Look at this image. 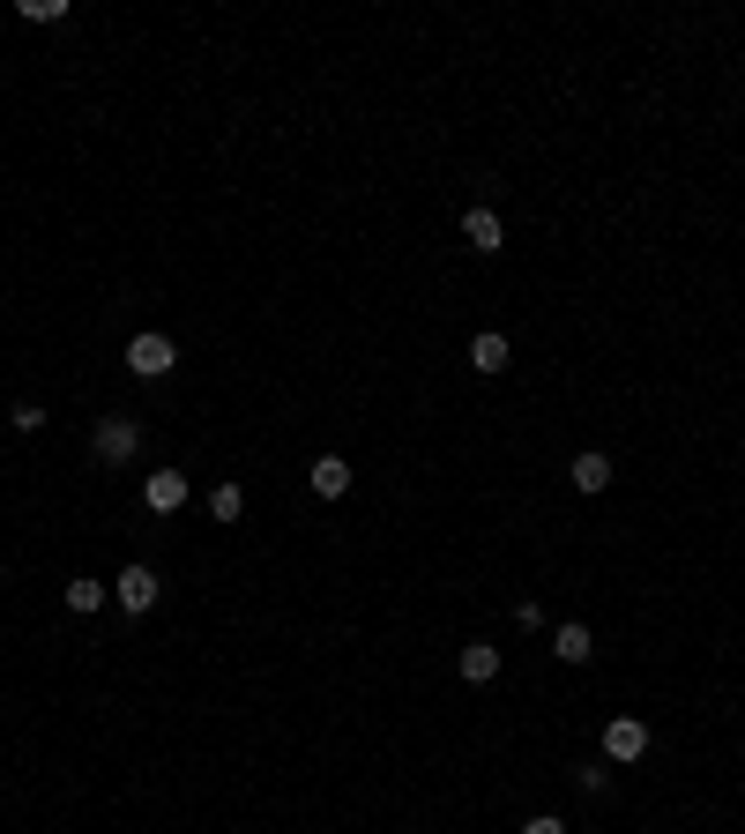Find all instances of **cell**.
Segmentation results:
<instances>
[{
    "label": "cell",
    "mask_w": 745,
    "mask_h": 834,
    "mask_svg": "<svg viewBox=\"0 0 745 834\" xmlns=\"http://www.w3.org/2000/svg\"><path fill=\"white\" fill-rule=\"evenodd\" d=\"M172 366H179L172 336H135V344H127V373H135V380H165Z\"/></svg>",
    "instance_id": "3957f363"
},
{
    "label": "cell",
    "mask_w": 745,
    "mask_h": 834,
    "mask_svg": "<svg viewBox=\"0 0 745 834\" xmlns=\"http://www.w3.org/2000/svg\"><path fill=\"white\" fill-rule=\"evenodd\" d=\"M470 366H477V373H507V336H499V328L470 336Z\"/></svg>",
    "instance_id": "9c48e42d"
},
{
    "label": "cell",
    "mask_w": 745,
    "mask_h": 834,
    "mask_svg": "<svg viewBox=\"0 0 745 834\" xmlns=\"http://www.w3.org/2000/svg\"><path fill=\"white\" fill-rule=\"evenodd\" d=\"M574 783L589 790V797H604V790H612V767H604V761H582V767H574Z\"/></svg>",
    "instance_id": "5bb4252c"
},
{
    "label": "cell",
    "mask_w": 745,
    "mask_h": 834,
    "mask_svg": "<svg viewBox=\"0 0 745 834\" xmlns=\"http://www.w3.org/2000/svg\"><path fill=\"white\" fill-rule=\"evenodd\" d=\"M314 492H321V499H344L350 492V463L344 455H321V463H314Z\"/></svg>",
    "instance_id": "30bf717a"
},
{
    "label": "cell",
    "mask_w": 745,
    "mask_h": 834,
    "mask_svg": "<svg viewBox=\"0 0 745 834\" xmlns=\"http://www.w3.org/2000/svg\"><path fill=\"white\" fill-rule=\"evenodd\" d=\"M552 648H559V663H589V626H559V634H552Z\"/></svg>",
    "instance_id": "7c38bea8"
},
{
    "label": "cell",
    "mask_w": 745,
    "mask_h": 834,
    "mask_svg": "<svg viewBox=\"0 0 745 834\" xmlns=\"http://www.w3.org/2000/svg\"><path fill=\"white\" fill-rule=\"evenodd\" d=\"M455 671H463L470 686H493V678H499V656H493V641H470V648L455 656Z\"/></svg>",
    "instance_id": "8992f818"
},
{
    "label": "cell",
    "mask_w": 745,
    "mask_h": 834,
    "mask_svg": "<svg viewBox=\"0 0 745 834\" xmlns=\"http://www.w3.org/2000/svg\"><path fill=\"white\" fill-rule=\"evenodd\" d=\"M463 239H470L477 254H499V246H507V231H499L493 209H470V217H463Z\"/></svg>",
    "instance_id": "ba28073f"
},
{
    "label": "cell",
    "mask_w": 745,
    "mask_h": 834,
    "mask_svg": "<svg viewBox=\"0 0 745 834\" xmlns=\"http://www.w3.org/2000/svg\"><path fill=\"white\" fill-rule=\"evenodd\" d=\"M157 596H165V589H157V574L127 559V566H120V582H112V604H120L127 618H142V612H157Z\"/></svg>",
    "instance_id": "7a4b0ae2"
},
{
    "label": "cell",
    "mask_w": 745,
    "mask_h": 834,
    "mask_svg": "<svg viewBox=\"0 0 745 834\" xmlns=\"http://www.w3.org/2000/svg\"><path fill=\"white\" fill-rule=\"evenodd\" d=\"M209 515H217V522H239V515H247V492H239V485H217V492H209Z\"/></svg>",
    "instance_id": "4fadbf2b"
},
{
    "label": "cell",
    "mask_w": 745,
    "mask_h": 834,
    "mask_svg": "<svg viewBox=\"0 0 745 834\" xmlns=\"http://www.w3.org/2000/svg\"><path fill=\"white\" fill-rule=\"evenodd\" d=\"M90 447H98V463H135L142 455V425L135 417H98V433H90Z\"/></svg>",
    "instance_id": "6da1fadb"
},
{
    "label": "cell",
    "mask_w": 745,
    "mask_h": 834,
    "mask_svg": "<svg viewBox=\"0 0 745 834\" xmlns=\"http://www.w3.org/2000/svg\"><path fill=\"white\" fill-rule=\"evenodd\" d=\"M142 499H149V515H172V507H187V469H157L142 485Z\"/></svg>",
    "instance_id": "5b68a950"
},
{
    "label": "cell",
    "mask_w": 745,
    "mask_h": 834,
    "mask_svg": "<svg viewBox=\"0 0 745 834\" xmlns=\"http://www.w3.org/2000/svg\"><path fill=\"white\" fill-rule=\"evenodd\" d=\"M567 477H574V492H589L596 499V492H612V455H574Z\"/></svg>",
    "instance_id": "52a82bcc"
},
{
    "label": "cell",
    "mask_w": 745,
    "mask_h": 834,
    "mask_svg": "<svg viewBox=\"0 0 745 834\" xmlns=\"http://www.w3.org/2000/svg\"><path fill=\"white\" fill-rule=\"evenodd\" d=\"M98 604H112V589H105V582H90V574H74V582H68V612L90 618Z\"/></svg>",
    "instance_id": "8fae6325"
},
{
    "label": "cell",
    "mask_w": 745,
    "mask_h": 834,
    "mask_svg": "<svg viewBox=\"0 0 745 834\" xmlns=\"http://www.w3.org/2000/svg\"><path fill=\"white\" fill-rule=\"evenodd\" d=\"M648 753V723L642 715H612V723H604V761H642Z\"/></svg>",
    "instance_id": "277c9868"
},
{
    "label": "cell",
    "mask_w": 745,
    "mask_h": 834,
    "mask_svg": "<svg viewBox=\"0 0 745 834\" xmlns=\"http://www.w3.org/2000/svg\"><path fill=\"white\" fill-rule=\"evenodd\" d=\"M522 834H567V820H552V812H537V820H522Z\"/></svg>",
    "instance_id": "2e32d148"
},
{
    "label": "cell",
    "mask_w": 745,
    "mask_h": 834,
    "mask_svg": "<svg viewBox=\"0 0 745 834\" xmlns=\"http://www.w3.org/2000/svg\"><path fill=\"white\" fill-rule=\"evenodd\" d=\"M23 16H30V23H60V16H68V0H23Z\"/></svg>",
    "instance_id": "9a60e30c"
}]
</instances>
